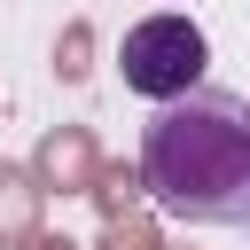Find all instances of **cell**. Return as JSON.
Here are the masks:
<instances>
[{
	"mask_svg": "<svg viewBox=\"0 0 250 250\" xmlns=\"http://www.w3.org/2000/svg\"><path fill=\"white\" fill-rule=\"evenodd\" d=\"M203 62H211V39L195 31V16H141L133 31H125V47H117V70H125V86L141 94V102H180V94H195L203 86Z\"/></svg>",
	"mask_w": 250,
	"mask_h": 250,
	"instance_id": "7a4b0ae2",
	"label": "cell"
},
{
	"mask_svg": "<svg viewBox=\"0 0 250 250\" xmlns=\"http://www.w3.org/2000/svg\"><path fill=\"white\" fill-rule=\"evenodd\" d=\"M141 188L180 227H250V102L227 86L156 102L141 133Z\"/></svg>",
	"mask_w": 250,
	"mask_h": 250,
	"instance_id": "6da1fadb",
	"label": "cell"
}]
</instances>
